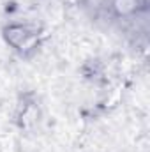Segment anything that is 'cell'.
<instances>
[{"mask_svg":"<svg viewBox=\"0 0 150 152\" xmlns=\"http://www.w3.org/2000/svg\"><path fill=\"white\" fill-rule=\"evenodd\" d=\"M4 37L5 41L20 50V51H27V50H34L37 46V30L32 28L30 25H20V23H12L9 27H5L4 30Z\"/></svg>","mask_w":150,"mask_h":152,"instance_id":"1","label":"cell"},{"mask_svg":"<svg viewBox=\"0 0 150 152\" xmlns=\"http://www.w3.org/2000/svg\"><path fill=\"white\" fill-rule=\"evenodd\" d=\"M111 12L118 18H133L147 9V0H108Z\"/></svg>","mask_w":150,"mask_h":152,"instance_id":"2","label":"cell"}]
</instances>
